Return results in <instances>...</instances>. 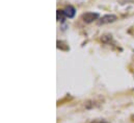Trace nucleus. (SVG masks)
<instances>
[{"label":"nucleus","mask_w":134,"mask_h":123,"mask_svg":"<svg viewBox=\"0 0 134 123\" xmlns=\"http://www.w3.org/2000/svg\"><path fill=\"white\" fill-rule=\"evenodd\" d=\"M64 13H65L67 18L72 19V18H74V16L76 14V8L74 6H72V5H68L67 7L64 9Z\"/></svg>","instance_id":"nucleus-3"},{"label":"nucleus","mask_w":134,"mask_h":123,"mask_svg":"<svg viewBox=\"0 0 134 123\" xmlns=\"http://www.w3.org/2000/svg\"><path fill=\"white\" fill-rule=\"evenodd\" d=\"M118 20V17L113 14H110V15H105L103 16L99 21V25H104V24H109V23H112L114 21Z\"/></svg>","instance_id":"nucleus-2"},{"label":"nucleus","mask_w":134,"mask_h":123,"mask_svg":"<svg viewBox=\"0 0 134 123\" xmlns=\"http://www.w3.org/2000/svg\"><path fill=\"white\" fill-rule=\"evenodd\" d=\"M71 99H72V97L68 95V96H67V97H66V98H64L63 100H59V101H58V103H57V105H59V104H63V102H66V101H70Z\"/></svg>","instance_id":"nucleus-7"},{"label":"nucleus","mask_w":134,"mask_h":123,"mask_svg":"<svg viewBox=\"0 0 134 123\" xmlns=\"http://www.w3.org/2000/svg\"><path fill=\"white\" fill-rule=\"evenodd\" d=\"M101 41L103 43H110L112 41V35L111 34H104V35H102Z\"/></svg>","instance_id":"nucleus-6"},{"label":"nucleus","mask_w":134,"mask_h":123,"mask_svg":"<svg viewBox=\"0 0 134 123\" xmlns=\"http://www.w3.org/2000/svg\"><path fill=\"white\" fill-rule=\"evenodd\" d=\"M56 16H57V20H58V21H62V22L65 21L66 15H65L64 11H62V9H57V12H56Z\"/></svg>","instance_id":"nucleus-5"},{"label":"nucleus","mask_w":134,"mask_h":123,"mask_svg":"<svg viewBox=\"0 0 134 123\" xmlns=\"http://www.w3.org/2000/svg\"><path fill=\"white\" fill-rule=\"evenodd\" d=\"M88 123H109V122L106 121V120H104V119H96V120H93V121H91V122Z\"/></svg>","instance_id":"nucleus-8"},{"label":"nucleus","mask_w":134,"mask_h":123,"mask_svg":"<svg viewBox=\"0 0 134 123\" xmlns=\"http://www.w3.org/2000/svg\"><path fill=\"white\" fill-rule=\"evenodd\" d=\"M57 48L60 50H64V51H68L70 49L69 45H67V43H65L63 41H57Z\"/></svg>","instance_id":"nucleus-4"},{"label":"nucleus","mask_w":134,"mask_h":123,"mask_svg":"<svg viewBox=\"0 0 134 123\" xmlns=\"http://www.w3.org/2000/svg\"><path fill=\"white\" fill-rule=\"evenodd\" d=\"M99 14L98 13H93V12H87L85 14L82 15V20L85 22V23H92L93 21L97 20L99 18Z\"/></svg>","instance_id":"nucleus-1"}]
</instances>
